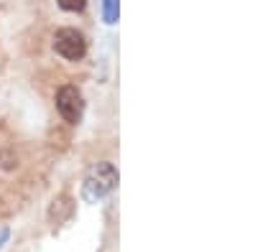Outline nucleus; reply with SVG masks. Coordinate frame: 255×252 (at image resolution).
I'll return each mask as SVG.
<instances>
[{
    "mask_svg": "<svg viewBox=\"0 0 255 252\" xmlns=\"http://www.w3.org/2000/svg\"><path fill=\"white\" fill-rule=\"evenodd\" d=\"M72 212H74V204H72V199L61 194V196H56V199L51 201L49 219H51V224H61V222H67V219L72 217Z\"/></svg>",
    "mask_w": 255,
    "mask_h": 252,
    "instance_id": "4",
    "label": "nucleus"
},
{
    "mask_svg": "<svg viewBox=\"0 0 255 252\" xmlns=\"http://www.w3.org/2000/svg\"><path fill=\"white\" fill-rule=\"evenodd\" d=\"M10 232H8V227H0V247H3V242H8Z\"/></svg>",
    "mask_w": 255,
    "mask_h": 252,
    "instance_id": "7",
    "label": "nucleus"
},
{
    "mask_svg": "<svg viewBox=\"0 0 255 252\" xmlns=\"http://www.w3.org/2000/svg\"><path fill=\"white\" fill-rule=\"evenodd\" d=\"M102 18H105V23H115L118 20V0H102Z\"/></svg>",
    "mask_w": 255,
    "mask_h": 252,
    "instance_id": "5",
    "label": "nucleus"
},
{
    "mask_svg": "<svg viewBox=\"0 0 255 252\" xmlns=\"http://www.w3.org/2000/svg\"><path fill=\"white\" fill-rule=\"evenodd\" d=\"M56 110H59V115L67 120V122L77 125V122L82 120V115H84V99H82V92H79L77 87H72V84L61 87V89L56 92Z\"/></svg>",
    "mask_w": 255,
    "mask_h": 252,
    "instance_id": "3",
    "label": "nucleus"
},
{
    "mask_svg": "<svg viewBox=\"0 0 255 252\" xmlns=\"http://www.w3.org/2000/svg\"><path fill=\"white\" fill-rule=\"evenodd\" d=\"M118 186V171H115V166L108 163V161H102V163H95L87 176H84V183H82V199L84 201H100L105 199L113 188Z\"/></svg>",
    "mask_w": 255,
    "mask_h": 252,
    "instance_id": "1",
    "label": "nucleus"
},
{
    "mask_svg": "<svg viewBox=\"0 0 255 252\" xmlns=\"http://www.w3.org/2000/svg\"><path fill=\"white\" fill-rule=\"evenodd\" d=\"M56 3H59L61 10H67V13H79V10H84L87 0H56Z\"/></svg>",
    "mask_w": 255,
    "mask_h": 252,
    "instance_id": "6",
    "label": "nucleus"
},
{
    "mask_svg": "<svg viewBox=\"0 0 255 252\" xmlns=\"http://www.w3.org/2000/svg\"><path fill=\"white\" fill-rule=\"evenodd\" d=\"M54 51L67 61H79L87 54V41L77 28H61L54 36Z\"/></svg>",
    "mask_w": 255,
    "mask_h": 252,
    "instance_id": "2",
    "label": "nucleus"
}]
</instances>
